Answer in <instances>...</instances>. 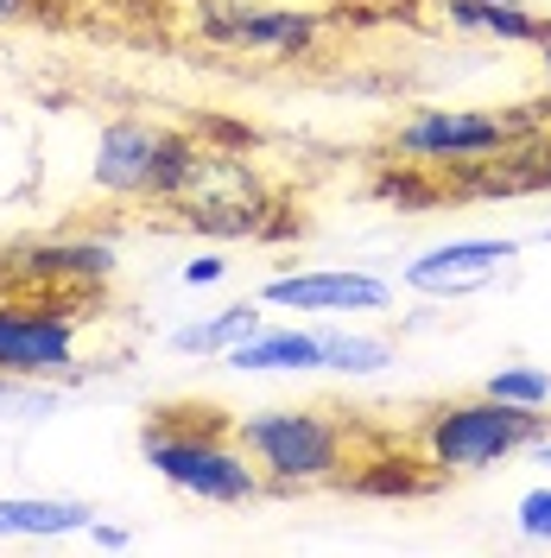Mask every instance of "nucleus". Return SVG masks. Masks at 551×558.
Wrapping results in <instances>:
<instances>
[{"mask_svg":"<svg viewBox=\"0 0 551 558\" xmlns=\"http://www.w3.org/2000/svg\"><path fill=\"white\" fill-rule=\"evenodd\" d=\"M260 305L298 317H368L393 305V286L368 267H298L260 286Z\"/></svg>","mask_w":551,"mask_h":558,"instance_id":"nucleus-9","label":"nucleus"},{"mask_svg":"<svg viewBox=\"0 0 551 558\" xmlns=\"http://www.w3.org/2000/svg\"><path fill=\"white\" fill-rule=\"evenodd\" d=\"M191 153V134H172L159 121H108L96 134V159H89V178L102 197H121V204H166L177 166Z\"/></svg>","mask_w":551,"mask_h":558,"instance_id":"nucleus-8","label":"nucleus"},{"mask_svg":"<svg viewBox=\"0 0 551 558\" xmlns=\"http://www.w3.org/2000/svg\"><path fill=\"white\" fill-rule=\"evenodd\" d=\"M235 438L267 488H323L355 476V425L330 407H254L235 418Z\"/></svg>","mask_w":551,"mask_h":558,"instance_id":"nucleus-3","label":"nucleus"},{"mask_svg":"<svg viewBox=\"0 0 551 558\" xmlns=\"http://www.w3.org/2000/svg\"><path fill=\"white\" fill-rule=\"evenodd\" d=\"M0 375L58 387L76 381L83 375V292L0 299Z\"/></svg>","mask_w":551,"mask_h":558,"instance_id":"nucleus-6","label":"nucleus"},{"mask_svg":"<svg viewBox=\"0 0 551 558\" xmlns=\"http://www.w3.org/2000/svg\"><path fill=\"white\" fill-rule=\"evenodd\" d=\"M539 457H546V463H551V432H546V438H539Z\"/></svg>","mask_w":551,"mask_h":558,"instance_id":"nucleus-23","label":"nucleus"},{"mask_svg":"<svg viewBox=\"0 0 551 558\" xmlns=\"http://www.w3.org/2000/svg\"><path fill=\"white\" fill-rule=\"evenodd\" d=\"M482 393L507 400V407H539V413H546L551 407V375L532 368V362H507V368H494V375L482 381Z\"/></svg>","mask_w":551,"mask_h":558,"instance_id":"nucleus-17","label":"nucleus"},{"mask_svg":"<svg viewBox=\"0 0 551 558\" xmlns=\"http://www.w3.org/2000/svg\"><path fill=\"white\" fill-rule=\"evenodd\" d=\"M222 368H235V375H310V368H323V343L305 324H260L254 337H242L222 355Z\"/></svg>","mask_w":551,"mask_h":558,"instance_id":"nucleus-12","label":"nucleus"},{"mask_svg":"<svg viewBox=\"0 0 551 558\" xmlns=\"http://www.w3.org/2000/svg\"><path fill=\"white\" fill-rule=\"evenodd\" d=\"M546 432L551 413H539V407H507L494 393H469V400H438L418 418L413 445L438 476H482L519 451H539Z\"/></svg>","mask_w":551,"mask_h":558,"instance_id":"nucleus-4","label":"nucleus"},{"mask_svg":"<svg viewBox=\"0 0 551 558\" xmlns=\"http://www.w3.org/2000/svg\"><path fill=\"white\" fill-rule=\"evenodd\" d=\"M222 274H229V260H222V254H197V260H184V267H177L184 286H216Z\"/></svg>","mask_w":551,"mask_h":558,"instance_id":"nucleus-19","label":"nucleus"},{"mask_svg":"<svg viewBox=\"0 0 551 558\" xmlns=\"http://www.w3.org/2000/svg\"><path fill=\"white\" fill-rule=\"evenodd\" d=\"M45 13V0H0V33H13V26H26Z\"/></svg>","mask_w":551,"mask_h":558,"instance_id":"nucleus-21","label":"nucleus"},{"mask_svg":"<svg viewBox=\"0 0 551 558\" xmlns=\"http://www.w3.org/2000/svg\"><path fill=\"white\" fill-rule=\"evenodd\" d=\"M546 242H551V229H546Z\"/></svg>","mask_w":551,"mask_h":558,"instance_id":"nucleus-24","label":"nucleus"},{"mask_svg":"<svg viewBox=\"0 0 551 558\" xmlns=\"http://www.w3.org/2000/svg\"><path fill=\"white\" fill-rule=\"evenodd\" d=\"M191 26L204 45L254 58V64L317 58V45L330 33L317 7H285V0H191Z\"/></svg>","mask_w":551,"mask_h":558,"instance_id":"nucleus-7","label":"nucleus"},{"mask_svg":"<svg viewBox=\"0 0 551 558\" xmlns=\"http://www.w3.org/2000/svg\"><path fill=\"white\" fill-rule=\"evenodd\" d=\"M114 242L96 235H64V242H26L7 254L0 279L7 286H26V292H96L114 279Z\"/></svg>","mask_w":551,"mask_h":558,"instance_id":"nucleus-11","label":"nucleus"},{"mask_svg":"<svg viewBox=\"0 0 551 558\" xmlns=\"http://www.w3.org/2000/svg\"><path fill=\"white\" fill-rule=\"evenodd\" d=\"M89 521L96 508L70 495H0V539H70Z\"/></svg>","mask_w":551,"mask_h":558,"instance_id":"nucleus-13","label":"nucleus"},{"mask_svg":"<svg viewBox=\"0 0 551 558\" xmlns=\"http://www.w3.org/2000/svg\"><path fill=\"white\" fill-rule=\"evenodd\" d=\"M267 324V312H260V299H235V305H222V312H209V317H191V324H177L172 330V349L177 355H197V362H222L229 349L242 343V337H254Z\"/></svg>","mask_w":551,"mask_h":558,"instance_id":"nucleus-15","label":"nucleus"},{"mask_svg":"<svg viewBox=\"0 0 551 558\" xmlns=\"http://www.w3.org/2000/svg\"><path fill=\"white\" fill-rule=\"evenodd\" d=\"M83 533H89V546H102V553H121V546H134V533H127V526H114V521H89Z\"/></svg>","mask_w":551,"mask_h":558,"instance_id":"nucleus-20","label":"nucleus"},{"mask_svg":"<svg viewBox=\"0 0 551 558\" xmlns=\"http://www.w3.org/2000/svg\"><path fill=\"white\" fill-rule=\"evenodd\" d=\"M539 70H546V89H551V33L539 38Z\"/></svg>","mask_w":551,"mask_h":558,"instance_id":"nucleus-22","label":"nucleus"},{"mask_svg":"<svg viewBox=\"0 0 551 558\" xmlns=\"http://www.w3.org/2000/svg\"><path fill=\"white\" fill-rule=\"evenodd\" d=\"M166 209L204 235H222V242H267L285 229V204L260 178V166L247 153H216L197 140H191L172 191H166Z\"/></svg>","mask_w":551,"mask_h":558,"instance_id":"nucleus-2","label":"nucleus"},{"mask_svg":"<svg viewBox=\"0 0 551 558\" xmlns=\"http://www.w3.org/2000/svg\"><path fill=\"white\" fill-rule=\"evenodd\" d=\"M514 521H519L526 539H551V483H539V488H526V495H519Z\"/></svg>","mask_w":551,"mask_h":558,"instance_id":"nucleus-18","label":"nucleus"},{"mask_svg":"<svg viewBox=\"0 0 551 558\" xmlns=\"http://www.w3.org/2000/svg\"><path fill=\"white\" fill-rule=\"evenodd\" d=\"M139 457L166 488L209 508H242L254 495H267V476L235 438V418H222L216 407H159L139 432Z\"/></svg>","mask_w":551,"mask_h":558,"instance_id":"nucleus-1","label":"nucleus"},{"mask_svg":"<svg viewBox=\"0 0 551 558\" xmlns=\"http://www.w3.org/2000/svg\"><path fill=\"white\" fill-rule=\"evenodd\" d=\"M539 114L526 108H418L400 121L393 153L400 166H418V172H469L494 153H507L514 140H526Z\"/></svg>","mask_w":551,"mask_h":558,"instance_id":"nucleus-5","label":"nucleus"},{"mask_svg":"<svg viewBox=\"0 0 551 558\" xmlns=\"http://www.w3.org/2000/svg\"><path fill=\"white\" fill-rule=\"evenodd\" d=\"M444 20L469 38H501V45H532V51L551 33V20L532 13L526 0H444Z\"/></svg>","mask_w":551,"mask_h":558,"instance_id":"nucleus-14","label":"nucleus"},{"mask_svg":"<svg viewBox=\"0 0 551 558\" xmlns=\"http://www.w3.org/2000/svg\"><path fill=\"white\" fill-rule=\"evenodd\" d=\"M519 260V242H501V235H456V242H438L406 260L400 286L418 292V299H469V292H488L494 279Z\"/></svg>","mask_w":551,"mask_h":558,"instance_id":"nucleus-10","label":"nucleus"},{"mask_svg":"<svg viewBox=\"0 0 551 558\" xmlns=\"http://www.w3.org/2000/svg\"><path fill=\"white\" fill-rule=\"evenodd\" d=\"M317 343H323V368H330V375H348V381H368V375H387V368H393V343L375 337V330L323 324Z\"/></svg>","mask_w":551,"mask_h":558,"instance_id":"nucleus-16","label":"nucleus"}]
</instances>
